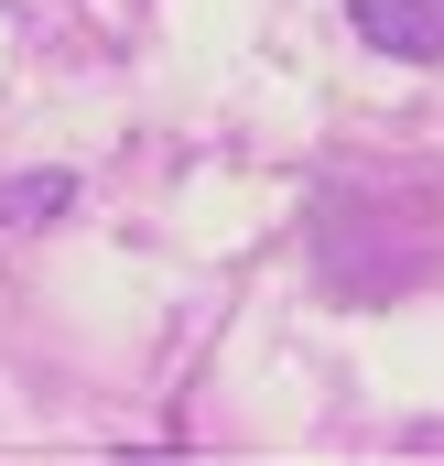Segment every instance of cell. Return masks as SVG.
Returning <instances> with one entry per match:
<instances>
[{
  "mask_svg": "<svg viewBox=\"0 0 444 466\" xmlns=\"http://www.w3.org/2000/svg\"><path fill=\"white\" fill-rule=\"evenodd\" d=\"M347 22L401 66H444V0H347Z\"/></svg>",
  "mask_w": 444,
  "mask_h": 466,
  "instance_id": "1",
  "label": "cell"
},
{
  "mask_svg": "<svg viewBox=\"0 0 444 466\" xmlns=\"http://www.w3.org/2000/svg\"><path fill=\"white\" fill-rule=\"evenodd\" d=\"M55 207H76V174H11L0 185V228H44Z\"/></svg>",
  "mask_w": 444,
  "mask_h": 466,
  "instance_id": "2",
  "label": "cell"
}]
</instances>
